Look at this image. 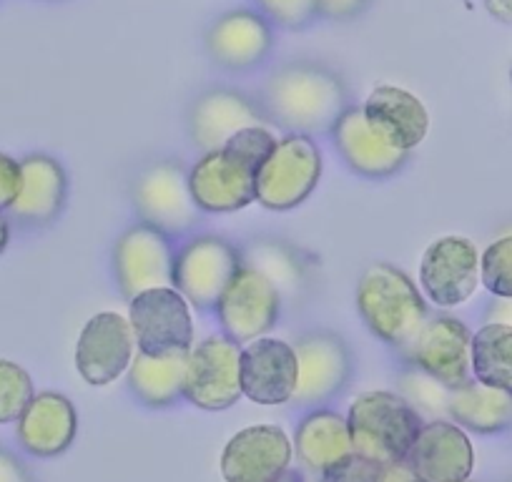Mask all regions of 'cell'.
I'll return each instance as SVG.
<instances>
[{
	"label": "cell",
	"instance_id": "6da1fadb",
	"mask_svg": "<svg viewBox=\"0 0 512 482\" xmlns=\"http://www.w3.org/2000/svg\"><path fill=\"white\" fill-rule=\"evenodd\" d=\"M259 108L269 124L287 134L317 136L334 129L349 108V93L332 68L294 61L269 73Z\"/></svg>",
	"mask_w": 512,
	"mask_h": 482
},
{
	"label": "cell",
	"instance_id": "7a4b0ae2",
	"mask_svg": "<svg viewBox=\"0 0 512 482\" xmlns=\"http://www.w3.org/2000/svg\"><path fill=\"white\" fill-rule=\"evenodd\" d=\"M279 136L269 124L249 126L221 149L204 151L189 169V186L204 214H234L256 201V171Z\"/></svg>",
	"mask_w": 512,
	"mask_h": 482
},
{
	"label": "cell",
	"instance_id": "3957f363",
	"mask_svg": "<svg viewBox=\"0 0 512 482\" xmlns=\"http://www.w3.org/2000/svg\"><path fill=\"white\" fill-rule=\"evenodd\" d=\"M354 302L364 327L395 352L407 347L430 317L422 289L390 262H374L364 269Z\"/></svg>",
	"mask_w": 512,
	"mask_h": 482
},
{
	"label": "cell",
	"instance_id": "277c9868",
	"mask_svg": "<svg viewBox=\"0 0 512 482\" xmlns=\"http://www.w3.org/2000/svg\"><path fill=\"white\" fill-rule=\"evenodd\" d=\"M347 422L354 452L390 467L407 460L425 417L402 392L372 390L349 405Z\"/></svg>",
	"mask_w": 512,
	"mask_h": 482
},
{
	"label": "cell",
	"instance_id": "5b68a950",
	"mask_svg": "<svg viewBox=\"0 0 512 482\" xmlns=\"http://www.w3.org/2000/svg\"><path fill=\"white\" fill-rule=\"evenodd\" d=\"M322 149L314 136L284 134L256 171V204L269 211H292L322 181Z\"/></svg>",
	"mask_w": 512,
	"mask_h": 482
},
{
	"label": "cell",
	"instance_id": "8992f818",
	"mask_svg": "<svg viewBox=\"0 0 512 482\" xmlns=\"http://www.w3.org/2000/svg\"><path fill=\"white\" fill-rule=\"evenodd\" d=\"M244 252L229 239L216 234H191L174 252V279L171 287L179 289L186 302L199 312H214L239 267Z\"/></svg>",
	"mask_w": 512,
	"mask_h": 482
},
{
	"label": "cell",
	"instance_id": "52a82bcc",
	"mask_svg": "<svg viewBox=\"0 0 512 482\" xmlns=\"http://www.w3.org/2000/svg\"><path fill=\"white\" fill-rule=\"evenodd\" d=\"M134 209L139 221L171 239L194 231L201 209L191 196L189 169L174 159L146 166L134 184Z\"/></svg>",
	"mask_w": 512,
	"mask_h": 482
},
{
	"label": "cell",
	"instance_id": "ba28073f",
	"mask_svg": "<svg viewBox=\"0 0 512 482\" xmlns=\"http://www.w3.org/2000/svg\"><path fill=\"white\" fill-rule=\"evenodd\" d=\"M241 392V344L229 334H211L189 349L184 400L206 412L234 407Z\"/></svg>",
	"mask_w": 512,
	"mask_h": 482
},
{
	"label": "cell",
	"instance_id": "9c48e42d",
	"mask_svg": "<svg viewBox=\"0 0 512 482\" xmlns=\"http://www.w3.org/2000/svg\"><path fill=\"white\" fill-rule=\"evenodd\" d=\"M397 354L407 367L450 390L472 380V332L455 314H430L415 339Z\"/></svg>",
	"mask_w": 512,
	"mask_h": 482
},
{
	"label": "cell",
	"instance_id": "30bf717a",
	"mask_svg": "<svg viewBox=\"0 0 512 482\" xmlns=\"http://www.w3.org/2000/svg\"><path fill=\"white\" fill-rule=\"evenodd\" d=\"M214 314L221 332L239 344L254 342L277 327L282 317V292L267 274L244 262L226 284Z\"/></svg>",
	"mask_w": 512,
	"mask_h": 482
},
{
	"label": "cell",
	"instance_id": "8fae6325",
	"mask_svg": "<svg viewBox=\"0 0 512 482\" xmlns=\"http://www.w3.org/2000/svg\"><path fill=\"white\" fill-rule=\"evenodd\" d=\"M128 322L139 352H189L196 344L194 307L176 287H156L128 299Z\"/></svg>",
	"mask_w": 512,
	"mask_h": 482
},
{
	"label": "cell",
	"instance_id": "7c38bea8",
	"mask_svg": "<svg viewBox=\"0 0 512 482\" xmlns=\"http://www.w3.org/2000/svg\"><path fill=\"white\" fill-rule=\"evenodd\" d=\"M480 282V252L467 236H440L420 262V289L437 309H455L475 297Z\"/></svg>",
	"mask_w": 512,
	"mask_h": 482
},
{
	"label": "cell",
	"instance_id": "4fadbf2b",
	"mask_svg": "<svg viewBox=\"0 0 512 482\" xmlns=\"http://www.w3.org/2000/svg\"><path fill=\"white\" fill-rule=\"evenodd\" d=\"M174 244L171 236L136 221L113 244V279L126 299L156 287H171L174 279Z\"/></svg>",
	"mask_w": 512,
	"mask_h": 482
},
{
	"label": "cell",
	"instance_id": "5bb4252c",
	"mask_svg": "<svg viewBox=\"0 0 512 482\" xmlns=\"http://www.w3.org/2000/svg\"><path fill=\"white\" fill-rule=\"evenodd\" d=\"M299 365L297 395L292 405L322 407L342 395L352 380V352L339 334L319 329L307 332L294 342Z\"/></svg>",
	"mask_w": 512,
	"mask_h": 482
},
{
	"label": "cell",
	"instance_id": "9a60e30c",
	"mask_svg": "<svg viewBox=\"0 0 512 482\" xmlns=\"http://www.w3.org/2000/svg\"><path fill=\"white\" fill-rule=\"evenodd\" d=\"M136 352L139 347L128 314L98 312L78 334L76 370L86 385L108 387L126 375Z\"/></svg>",
	"mask_w": 512,
	"mask_h": 482
},
{
	"label": "cell",
	"instance_id": "2e32d148",
	"mask_svg": "<svg viewBox=\"0 0 512 482\" xmlns=\"http://www.w3.org/2000/svg\"><path fill=\"white\" fill-rule=\"evenodd\" d=\"M299 365L294 344L259 337L241 344V392L262 407L289 405L297 395Z\"/></svg>",
	"mask_w": 512,
	"mask_h": 482
},
{
	"label": "cell",
	"instance_id": "e0dca14e",
	"mask_svg": "<svg viewBox=\"0 0 512 482\" xmlns=\"http://www.w3.org/2000/svg\"><path fill=\"white\" fill-rule=\"evenodd\" d=\"M405 462L420 482H465L475 470V447L470 432L450 417H430L422 422Z\"/></svg>",
	"mask_w": 512,
	"mask_h": 482
},
{
	"label": "cell",
	"instance_id": "ac0fdd59",
	"mask_svg": "<svg viewBox=\"0 0 512 482\" xmlns=\"http://www.w3.org/2000/svg\"><path fill=\"white\" fill-rule=\"evenodd\" d=\"M292 437L277 425H251L236 432L221 452L224 482H274L292 467Z\"/></svg>",
	"mask_w": 512,
	"mask_h": 482
},
{
	"label": "cell",
	"instance_id": "d6986e66",
	"mask_svg": "<svg viewBox=\"0 0 512 482\" xmlns=\"http://www.w3.org/2000/svg\"><path fill=\"white\" fill-rule=\"evenodd\" d=\"M274 48V28L267 16L249 8L224 13L206 33V51L226 71H251L262 66Z\"/></svg>",
	"mask_w": 512,
	"mask_h": 482
},
{
	"label": "cell",
	"instance_id": "ffe728a7",
	"mask_svg": "<svg viewBox=\"0 0 512 482\" xmlns=\"http://www.w3.org/2000/svg\"><path fill=\"white\" fill-rule=\"evenodd\" d=\"M269 124L259 103L234 88H211L201 93L189 111V134L196 149H221L229 139L249 126Z\"/></svg>",
	"mask_w": 512,
	"mask_h": 482
},
{
	"label": "cell",
	"instance_id": "44dd1931",
	"mask_svg": "<svg viewBox=\"0 0 512 482\" xmlns=\"http://www.w3.org/2000/svg\"><path fill=\"white\" fill-rule=\"evenodd\" d=\"M66 199L68 174L61 161L48 154H31L21 159V186L6 214L26 229H43L61 216Z\"/></svg>",
	"mask_w": 512,
	"mask_h": 482
},
{
	"label": "cell",
	"instance_id": "7402d4cb",
	"mask_svg": "<svg viewBox=\"0 0 512 482\" xmlns=\"http://www.w3.org/2000/svg\"><path fill=\"white\" fill-rule=\"evenodd\" d=\"M329 136H332V144L344 166L357 176H364V179H390L410 159L407 151L395 149L382 136L374 134L372 126L364 118L362 106H349L339 116L334 129L329 131Z\"/></svg>",
	"mask_w": 512,
	"mask_h": 482
},
{
	"label": "cell",
	"instance_id": "603a6c76",
	"mask_svg": "<svg viewBox=\"0 0 512 482\" xmlns=\"http://www.w3.org/2000/svg\"><path fill=\"white\" fill-rule=\"evenodd\" d=\"M362 111L374 134L407 154H412L430 131V111L422 98L407 88L377 86L362 103Z\"/></svg>",
	"mask_w": 512,
	"mask_h": 482
},
{
	"label": "cell",
	"instance_id": "cb8c5ba5",
	"mask_svg": "<svg viewBox=\"0 0 512 482\" xmlns=\"http://www.w3.org/2000/svg\"><path fill=\"white\" fill-rule=\"evenodd\" d=\"M76 405L61 392H38L16 420L18 445L33 457H58L76 442Z\"/></svg>",
	"mask_w": 512,
	"mask_h": 482
},
{
	"label": "cell",
	"instance_id": "d4e9b609",
	"mask_svg": "<svg viewBox=\"0 0 512 482\" xmlns=\"http://www.w3.org/2000/svg\"><path fill=\"white\" fill-rule=\"evenodd\" d=\"M294 452L307 470L322 472L354 452L347 415L329 407H312L292 437Z\"/></svg>",
	"mask_w": 512,
	"mask_h": 482
},
{
	"label": "cell",
	"instance_id": "484cf974",
	"mask_svg": "<svg viewBox=\"0 0 512 482\" xmlns=\"http://www.w3.org/2000/svg\"><path fill=\"white\" fill-rule=\"evenodd\" d=\"M445 415L475 435H500L512 425V392L490 387L485 382H470L447 392Z\"/></svg>",
	"mask_w": 512,
	"mask_h": 482
},
{
	"label": "cell",
	"instance_id": "4316f807",
	"mask_svg": "<svg viewBox=\"0 0 512 482\" xmlns=\"http://www.w3.org/2000/svg\"><path fill=\"white\" fill-rule=\"evenodd\" d=\"M186 357L189 352H136L134 362L126 372L128 390L134 392L141 405L154 407V410L176 405L179 400H184Z\"/></svg>",
	"mask_w": 512,
	"mask_h": 482
},
{
	"label": "cell",
	"instance_id": "83f0119b",
	"mask_svg": "<svg viewBox=\"0 0 512 482\" xmlns=\"http://www.w3.org/2000/svg\"><path fill=\"white\" fill-rule=\"evenodd\" d=\"M472 377L512 392V324L485 322L472 332Z\"/></svg>",
	"mask_w": 512,
	"mask_h": 482
},
{
	"label": "cell",
	"instance_id": "f1b7e54d",
	"mask_svg": "<svg viewBox=\"0 0 512 482\" xmlns=\"http://www.w3.org/2000/svg\"><path fill=\"white\" fill-rule=\"evenodd\" d=\"M244 262L267 274L277 289L282 292H294L304 282V267L299 262L297 252L289 249L282 241H256L244 252Z\"/></svg>",
	"mask_w": 512,
	"mask_h": 482
},
{
	"label": "cell",
	"instance_id": "f546056e",
	"mask_svg": "<svg viewBox=\"0 0 512 482\" xmlns=\"http://www.w3.org/2000/svg\"><path fill=\"white\" fill-rule=\"evenodd\" d=\"M480 282L495 299H512V234L490 241L480 254Z\"/></svg>",
	"mask_w": 512,
	"mask_h": 482
},
{
	"label": "cell",
	"instance_id": "4dcf8cb0",
	"mask_svg": "<svg viewBox=\"0 0 512 482\" xmlns=\"http://www.w3.org/2000/svg\"><path fill=\"white\" fill-rule=\"evenodd\" d=\"M33 380L18 362L0 359V425H11L33 400Z\"/></svg>",
	"mask_w": 512,
	"mask_h": 482
},
{
	"label": "cell",
	"instance_id": "1f68e13d",
	"mask_svg": "<svg viewBox=\"0 0 512 482\" xmlns=\"http://www.w3.org/2000/svg\"><path fill=\"white\" fill-rule=\"evenodd\" d=\"M256 6L272 26L287 28V31H302L322 18L319 0H256Z\"/></svg>",
	"mask_w": 512,
	"mask_h": 482
},
{
	"label": "cell",
	"instance_id": "d6a6232c",
	"mask_svg": "<svg viewBox=\"0 0 512 482\" xmlns=\"http://www.w3.org/2000/svg\"><path fill=\"white\" fill-rule=\"evenodd\" d=\"M447 392H450V387L440 385L437 380L427 377L425 372L412 370V367L402 377V395L422 412V417H425V412H430L432 417H447Z\"/></svg>",
	"mask_w": 512,
	"mask_h": 482
},
{
	"label": "cell",
	"instance_id": "836d02e7",
	"mask_svg": "<svg viewBox=\"0 0 512 482\" xmlns=\"http://www.w3.org/2000/svg\"><path fill=\"white\" fill-rule=\"evenodd\" d=\"M382 470L384 467L379 465V462L352 452V455L344 457L342 462L319 472L317 482H379Z\"/></svg>",
	"mask_w": 512,
	"mask_h": 482
},
{
	"label": "cell",
	"instance_id": "e575fe53",
	"mask_svg": "<svg viewBox=\"0 0 512 482\" xmlns=\"http://www.w3.org/2000/svg\"><path fill=\"white\" fill-rule=\"evenodd\" d=\"M21 186V161L0 154V211H8Z\"/></svg>",
	"mask_w": 512,
	"mask_h": 482
},
{
	"label": "cell",
	"instance_id": "d590c367",
	"mask_svg": "<svg viewBox=\"0 0 512 482\" xmlns=\"http://www.w3.org/2000/svg\"><path fill=\"white\" fill-rule=\"evenodd\" d=\"M367 6L369 0H319V16L329 21H349Z\"/></svg>",
	"mask_w": 512,
	"mask_h": 482
},
{
	"label": "cell",
	"instance_id": "8d00e7d4",
	"mask_svg": "<svg viewBox=\"0 0 512 482\" xmlns=\"http://www.w3.org/2000/svg\"><path fill=\"white\" fill-rule=\"evenodd\" d=\"M0 482H33L31 470L23 465L21 457L3 445H0Z\"/></svg>",
	"mask_w": 512,
	"mask_h": 482
},
{
	"label": "cell",
	"instance_id": "74e56055",
	"mask_svg": "<svg viewBox=\"0 0 512 482\" xmlns=\"http://www.w3.org/2000/svg\"><path fill=\"white\" fill-rule=\"evenodd\" d=\"M379 482H420V480H417V475L410 470L407 462H397V465L384 467Z\"/></svg>",
	"mask_w": 512,
	"mask_h": 482
},
{
	"label": "cell",
	"instance_id": "f35d334b",
	"mask_svg": "<svg viewBox=\"0 0 512 482\" xmlns=\"http://www.w3.org/2000/svg\"><path fill=\"white\" fill-rule=\"evenodd\" d=\"M495 21L500 23H512V0H482Z\"/></svg>",
	"mask_w": 512,
	"mask_h": 482
},
{
	"label": "cell",
	"instance_id": "ab89813d",
	"mask_svg": "<svg viewBox=\"0 0 512 482\" xmlns=\"http://www.w3.org/2000/svg\"><path fill=\"white\" fill-rule=\"evenodd\" d=\"M8 244H11V219L6 211H0V257L6 254Z\"/></svg>",
	"mask_w": 512,
	"mask_h": 482
},
{
	"label": "cell",
	"instance_id": "60d3db41",
	"mask_svg": "<svg viewBox=\"0 0 512 482\" xmlns=\"http://www.w3.org/2000/svg\"><path fill=\"white\" fill-rule=\"evenodd\" d=\"M274 482H307V480H304L302 470H294V467H289V470H284Z\"/></svg>",
	"mask_w": 512,
	"mask_h": 482
},
{
	"label": "cell",
	"instance_id": "b9f144b4",
	"mask_svg": "<svg viewBox=\"0 0 512 482\" xmlns=\"http://www.w3.org/2000/svg\"><path fill=\"white\" fill-rule=\"evenodd\" d=\"M510 432H512V425H510Z\"/></svg>",
	"mask_w": 512,
	"mask_h": 482
},
{
	"label": "cell",
	"instance_id": "7bdbcfd3",
	"mask_svg": "<svg viewBox=\"0 0 512 482\" xmlns=\"http://www.w3.org/2000/svg\"><path fill=\"white\" fill-rule=\"evenodd\" d=\"M505 482H512V480H505Z\"/></svg>",
	"mask_w": 512,
	"mask_h": 482
},
{
	"label": "cell",
	"instance_id": "ee69618b",
	"mask_svg": "<svg viewBox=\"0 0 512 482\" xmlns=\"http://www.w3.org/2000/svg\"><path fill=\"white\" fill-rule=\"evenodd\" d=\"M465 482H470V480H465Z\"/></svg>",
	"mask_w": 512,
	"mask_h": 482
}]
</instances>
